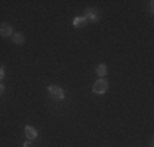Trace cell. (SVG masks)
Here are the masks:
<instances>
[{
  "mask_svg": "<svg viewBox=\"0 0 154 147\" xmlns=\"http://www.w3.org/2000/svg\"><path fill=\"white\" fill-rule=\"evenodd\" d=\"M48 93L51 95V98H53V100H64L66 98V92L62 90V88L59 87V85H49L48 87Z\"/></svg>",
  "mask_w": 154,
  "mask_h": 147,
  "instance_id": "6da1fadb",
  "label": "cell"
},
{
  "mask_svg": "<svg viewBox=\"0 0 154 147\" xmlns=\"http://www.w3.org/2000/svg\"><path fill=\"white\" fill-rule=\"evenodd\" d=\"M92 90H94L95 95H105L108 92V82L105 79H98L97 82L94 83Z\"/></svg>",
  "mask_w": 154,
  "mask_h": 147,
  "instance_id": "7a4b0ae2",
  "label": "cell"
},
{
  "mask_svg": "<svg viewBox=\"0 0 154 147\" xmlns=\"http://www.w3.org/2000/svg\"><path fill=\"white\" fill-rule=\"evenodd\" d=\"M13 26L12 25H8V23H0V36L2 38H8V36H12L13 34Z\"/></svg>",
  "mask_w": 154,
  "mask_h": 147,
  "instance_id": "3957f363",
  "label": "cell"
},
{
  "mask_svg": "<svg viewBox=\"0 0 154 147\" xmlns=\"http://www.w3.org/2000/svg\"><path fill=\"white\" fill-rule=\"evenodd\" d=\"M25 137H26V141H33V139L38 137V131L35 129L33 126H25Z\"/></svg>",
  "mask_w": 154,
  "mask_h": 147,
  "instance_id": "277c9868",
  "label": "cell"
},
{
  "mask_svg": "<svg viewBox=\"0 0 154 147\" xmlns=\"http://www.w3.org/2000/svg\"><path fill=\"white\" fill-rule=\"evenodd\" d=\"M84 16L87 18V21H92V23H95V21H98V12L95 8H87L85 10V15Z\"/></svg>",
  "mask_w": 154,
  "mask_h": 147,
  "instance_id": "5b68a950",
  "label": "cell"
},
{
  "mask_svg": "<svg viewBox=\"0 0 154 147\" xmlns=\"http://www.w3.org/2000/svg\"><path fill=\"white\" fill-rule=\"evenodd\" d=\"M25 39H26V38H25L23 33H13V34H12V43L17 44V46H21V44L25 43Z\"/></svg>",
  "mask_w": 154,
  "mask_h": 147,
  "instance_id": "8992f818",
  "label": "cell"
},
{
  "mask_svg": "<svg viewBox=\"0 0 154 147\" xmlns=\"http://www.w3.org/2000/svg\"><path fill=\"white\" fill-rule=\"evenodd\" d=\"M107 72H108V67L105 64H98L97 67H95V74H97L100 79H105V75H107Z\"/></svg>",
  "mask_w": 154,
  "mask_h": 147,
  "instance_id": "52a82bcc",
  "label": "cell"
},
{
  "mask_svg": "<svg viewBox=\"0 0 154 147\" xmlns=\"http://www.w3.org/2000/svg\"><path fill=\"white\" fill-rule=\"evenodd\" d=\"M72 25H74L75 28H84L87 25V18L84 16V15H82V16H75L74 21H72Z\"/></svg>",
  "mask_w": 154,
  "mask_h": 147,
  "instance_id": "ba28073f",
  "label": "cell"
},
{
  "mask_svg": "<svg viewBox=\"0 0 154 147\" xmlns=\"http://www.w3.org/2000/svg\"><path fill=\"white\" fill-rule=\"evenodd\" d=\"M3 77H5V69H3V67H0V82L3 80Z\"/></svg>",
  "mask_w": 154,
  "mask_h": 147,
  "instance_id": "9c48e42d",
  "label": "cell"
},
{
  "mask_svg": "<svg viewBox=\"0 0 154 147\" xmlns=\"http://www.w3.org/2000/svg\"><path fill=\"white\" fill-rule=\"evenodd\" d=\"M23 147H31V141H25L23 142Z\"/></svg>",
  "mask_w": 154,
  "mask_h": 147,
  "instance_id": "30bf717a",
  "label": "cell"
},
{
  "mask_svg": "<svg viewBox=\"0 0 154 147\" xmlns=\"http://www.w3.org/2000/svg\"><path fill=\"white\" fill-rule=\"evenodd\" d=\"M3 92H5V87H3V83H2V82H0V95H2V93H3Z\"/></svg>",
  "mask_w": 154,
  "mask_h": 147,
  "instance_id": "8fae6325",
  "label": "cell"
}]
</instances>
